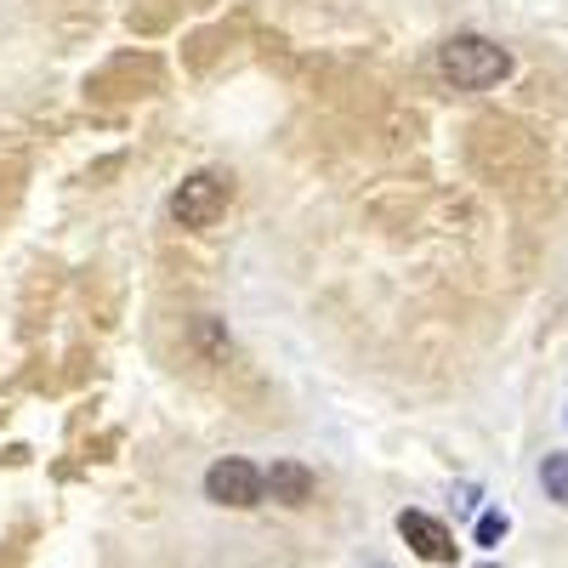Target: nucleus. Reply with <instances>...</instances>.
I'll return each instance as SVG.
<instances>
[{
	"label": "nucleus",
	"instance_id": "nucleus-1",
	"mask_svg": "<svg viewBox=\"0 0 568 568\" xmlns=\"http://www.w3.org/2000/svg\"><path fill=\"white\" fill-rule=\"evenodd\" d=\"M438 69L460 91H489V85H500L511 74V52H506V45H495L489 34H455V40H444Z\"/></svg>",
	"mask_w": 568,
	"mask_h": 568
},
{
	"label": "nucleus",
	"instance_id": "nucleus-2",
	"mask_svg": "<svg viewBox=\"0 0 568 568\" xmlns=\"http://www.w3.org/2000/svg\"><path fill=\"white\" fill-rule=\"evenodd\" d=\"M227 176L222 171H194V176H182L176 182V194H171V222L176 227H211L222 211H227Z\"/></svg>",
	"mask_w": 568,
	"mask_h": 568
},
{
	"label": "nucleus",
	"instance_id": "nucleus-3",
	"mask_svg": "<svg viewBox=\"0 0 568 568\" xmlns=\"http://www.w3.org/2000/svg\"><path fill=\"white\" fill-rule=\"evenodd\" d=\"M205 495H211L216 506H233V511H251V506L267 500L262 471H256L251 460H240V455H227V460H216V466L205 471Z\"/></svg>",
	"mask_w": 568,
	"mask_h": 568
},
{
	"label": "nucleus",
	"instance_id": "nucleus-4",
	"mask_svg": "<svg viewBox=\"0 0 568 568\" xmlns=\"http://www.w3.org/2000/svg\"><path fill=\"white\" fill-rule=\"evenodd\" d=\"M398 535L409 540V551L420 562H455V535L438 524V517H426V511H398Z\"/></svg>",
	"mask_w": 568,
	"mask_h": 568
},
{
	"label": "nucleus",
	"instance_id": "nucleus-5",
	"mask_svg": "<svg viewBox=\"0 0 568 568\" xmlns=\"http://www.w3.org/2000/svg\"><path fill=\"white\" fill-rule=\"evenodd\" d=\"M262 489H267L278 506H307L313 489H318V478H313L302 460H273V466L262 471Z\"/></svg>",
	"mask_w": 568,
	"mask_h": 568
},
{
	"label": "nucleus",
	"instance_id": "nucleus-6",
	"mask_svg": "<svg viewBox=\"0 0 568 568\" xmlns=\"http://www.w3.org/2000/svg\"><path fill=\"white\" fill-rule=\"evenodd\" d=\"M540 484H546V500L568 506V455H546L540 460Z\"/></svg>",
	"mask_w": 568,
	"mask_h": 568
},
{
	"label": "nucleus",
	"instance_id": "nucleus-7",
	"mask_svg": "<svg viewBox=\"0 0 568 568\" xmlns=\"http://www.w3.org/2000/svg\"><path fill=\"white\" fill-rule=\"evenodd\" d=\"M194 336H200V347H205L211 358H227V353H233V342L222 336V324H216V318H194Z\"/></svg>",
	"mask_w": 568,
	"mask_h": 568
},
{
	"label": "nucleus",
	"instance_id": "nucleus-8",
	"mask_svg": "<svg viewBox=\"0 0 568 568\" xmlns=\"http://www.w3.org/2000/svg\"><path fill=\"white\" fill-rule=\"evenodd\" d=\"M506 529H511V517H506V511H484V517H478V546H500Z\"/></svg>",
	"mask_w": 568,
	"mask_h": 568
},
{
	"label": "nucleus",
	"instance_id": "nucleus-9",
	"mask_svg": "<svg viewBox=\"0 0 568 568\" xmlns=\"http://www.w3.org/2000/svg\"><path fill=\"white\" fill-rule=\"evenodd\" d=\"M478 568H500V562H478Z\"/></svg>",
	"mask_w": 568,
	"mask_h": 568
}]
</instances>
